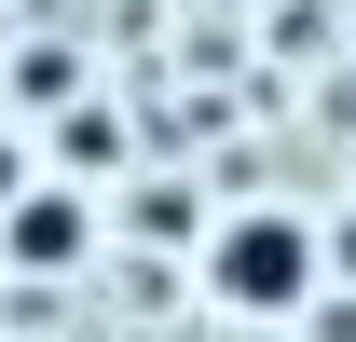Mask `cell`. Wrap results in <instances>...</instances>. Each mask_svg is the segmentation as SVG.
<instances>
[{"mask_svg": "<svg viewBox=\"0 0 356 342\" xmlns=\"http://www.w3.org/2000/svg\"><path fill=\"white\" fill-rule=\"evenodd\" d=\"M96 260V206L69 178H28V192H0V274H83Z\"/></svg>", "mask_w": 356, "mask_h": 342, "instance_id": "7a4b0ae2", "label": "cell"}, {"mask_svg": "<svg viewBox=\"0 0 356 342\" xmlns=\"http://www.w3.org/2000/svg\"><path fill=\"white\" fill-rule=\"evenodd\" d=\"M0 28H14V0H0Z\"/></svg>", "mask_w": 356, "mask_h": 342, "instance_id": "3957f363", "label": "cell"}, {"mask_svg": "<svg viewBox=\"0 0 356 342\" xmlns=\"http://www.w3.org/2000/svg\"><path fill=\"white\" fill-rule=\"evenodd\" d=\"M315 274H329V247H315L302 206H220V233H206V301L220 315H247V329H288V315H315Z\"/></svg>", "mask_w": 356, "mask_h": 342, "instance_id": "6da1fadb", "label": "cell"}]
</instances>
